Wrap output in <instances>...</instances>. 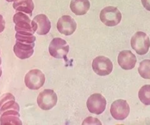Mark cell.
<instances>
[{
  "instance_id": "1",
  "label": "cell",
  "mask_w": 150,
  "mask_h": 125,
  "mask_svg": "<svg viewBox=\"0 0 150 125\" xmlns=\"http://www.w3.org/2000/svg\"><path fill=\"white\" fill-rule=\"evenodd\" d=\"M99 18L105 25L108 27H115L121 22L122 16L116 7L108 6L101 11Z\"/></svg>"
},
{
  "instance_id": "2",
  "label": "cell",
  "mask_w": 150,
  "mask_h": 125,
  "mask_svg": "<svg viewBox=\"0 0 150 125\" xmlns=\"http://www.w3.org/2000/svg\"><path fill=\"white\" fill-rule=\"evenodd\" d=\"M131 47L139 55L146 54L150 47V39L144 32H137L131 38Z\"/></svg>"
},
{
  "instance_id": "3",
  "label": "cell",
  "mask_w": 150,
  "mask_h": 125,
  "mask_svg": "<svg viewBox=\"0 0 150 125\" xmlns=\"http://www.w3.org/2000/svg\"><path fill=\"white\" fill-rule=\"evenodd\" d=\"M57 102V96L55 92L52 89H45L38 96V105L41 110H51L56 105Z\"/></svg>"
},
{
  "instance_id": "4",
  "label": "cell",
  "mask_w": 150,
  "mask_h": 125,
  "mask_svg": "<svg viewBox=\"0 0 150 125\" xmlns=\"http://www.w3.org/2000/svg\"><path fill=\"white\" fill-rule=\"evenodd\" d=\"M49 52L52 57L66 60V56L69 52V46L61 38H54L50 42Z\"/></svg>"
},
{
  "instance_id": "5",
  "label": "cell",
  "mask_w": 150,
  "mask_h": 125,
  "mask_svg": "<svg viewBox=\"0 0 150 125\" xmlns=\"http://www.w3.org/2000/svg\"><path fill=\"white\" fill-rule=\"evenodd\" d=\"M45 75L39 69L30 70L24 77L26 86L30 90H38L45 83Z\"/></svg>"
},
{
  "instance_id": "6",
  "label": "cell",
  "mask_w": 150,
  "mask_h": 125,
  "mask_svg": "<svg viewBox=\"0 0 150 125\" xmlns=\"http://www.w3.org/2000/svg\"><path fill=\"white\" fill-rule=\"evenodd\" d=\"M92 69L99 76H107L110 74L113 69L112 63L108 57L98 56L92 62Z\"/></svg>"
},
{
  "instance_id": "7",
  "label": "cell",
  "mask_w": 150,
  "mask_h": 125,
  "mask_svg": "<svg viewBox=\"0 0 150 125\" xmlns=\"http://www.w3.org/2000/svg\"><path fill=\"white\" fill-rule=\"evenodd\" d=\"M87 107L89 112L96 115L102 114L105 111L107 101L100 93H93L87 100Z\"/></svg>"
},
{
  "instance_id": "8",
  "label": "cell",
  "mask_w": 150,
  "mask_h": 125,
  "mask_svg": "<svg viewBox=\"0 0 150 125\" xmlns=\"http://www.w3.org/2000/svg\"><path fill=\"white\" fill-rule=\"evenodd\" d=\"M110 111L113 119L121 121L129 116L130 109L126 100H118L112 103Z\"/></svg>"
},
{
  "instance_id": "9",
  "label": "cell",
  "mask_w": 150,
  "mask_h": 125,
  "mask_svg": "<svg viewBox=\"0 0 150 125\" xmlns=\"http://www.w3.org/2000/svg\"><path fill=\"white\" fill-rule=\"evenodd\" d=\"M31 24L33 31L39 35H47L52 27L50 19L44 14H39L34 17Z\"/></svg>"
},
{
  "instance_id": "10",
  "label": "cell",
  "mask_w": 150,
  "mask_h": 125,
  "mask_svg": "<svg viewBox=\"0 0 150 125\" xmlns=\"http://www.w3.org/2000/svg\"><path fill=\"white\" fill-rule=\"evenodd\" d=\"M13 22L16 24V32H28L34 34L30 17L23 12H17L13 16Z\"/></svg>"
},
{
  "instance_id": "11",
  "label": "cell",
  "mask_w": 150,
  "mask_h": 125,
  "mask_svg": "<svg viewBox=\"0 0 150 125\" xmlns=\"http://www.w3.org/2000/svg\"><path fill=\"white\" fill-rule=\"evenodd\" d=\"M57 28L60 33L65 35H71L77 29V23L70 16L65 15L58 19Z\"/></svg>"
},
{
  "instance_id": "12",
  "label": "cell",
  "mask_w": 150,
  "mask_h": 125,
  "mask_svg": "<svg viewBox=\"0 0 150 125\" xmlns=\"http://www.w3.org/2000/svg\"><path fill=\"white\" fill-rule=\"evenodd\" d=\"M136 62V57L129 50H124L119 52L118 56V64L123 69H132L135 66Z\"/></svg>"
},
{
  "instance_id": "13",
  "label": "cell",
  "mask_w": 150,
  "mask_h": 125,
  "mask_svg": "<svg viewBox=\"0 0 150 125\" xmlns=\"http://www.w3.org/2000/svg\"><path fill=\"white\" fill-rule=\"evenodd\" d=\"M35 43L33 44H25V43L16 41L13 47V52L16 56L21 60L30 58L34 53Z\"/></svg>"
},
{
  "instance_id": "14",
  "label": "cell",
  "mask_w": 150,
  "mask_h": 125,
  "mask_svg": "<svg viewBox=\"0 0 150 125\" xmlns=\"http://www.w3.org/2000/svg\"><path fill=\"white\" fill-rule=\"evenodd\" d=\"M20 114L16 110H8L3 112L0 117V124L2 125H21Z\"/></svg>"
},
{
  "instance_id": "15",
  "label": "cell",
  "mask_w": 150,
  "mask_h": 125,
  "mask_svg": "<svg viewBox=\"0 0 150 125\" xmlns=\"http://www.w3.org/2000/svg\"><path fill=\"white\" fill-rule=\"evenodd\" d=\"M90 6L89 0H71L70 3L71 11L77 16H83L87 13Z\"/></svg>"
},
{
  "instance_id": "16",
  "label": "cell",
  "mask_w": 150,
  "mask_h": 125,
  "mask_svg": "<svg viewBox=\"0 0 150 125\" xmlns=\"http://www.w3.org/2000/svg\"><path fill=\"white\" fill-rule=\"evenodd\" d=\"M13 7L17 12H23L31 16L35 5L33 0H15Z\"/></svg>"
},
{
  "instance_id": "17",
  "label": "cell",
  "mask_w": 150,
  "mask_h": 125,
  "mask_svg": "<svg viewBox=\"0 0 150 125\" xmlns=\"http://www.w3.org/2000/svg\"><path fill=\"white\" fill-rule=\"evenodd\" d=\"M140 101L145 105H150V85H145L138 92Z\"/></svg>"
},
{
  "instance_id": "18",
  "label": "cell",
  "mask_w": 150,
  "mask_h": 125,
  "mask_svg": "<svg viewBox=\"0 0 150 125\" xmlns=\"http://www.w3.org/2000/svg\"><path fill=\"white\" fill-rule=\"evenodd\" d=\"M138 73L141 77L150 80V60H144L140 63Z\"/></svg>"
},
{
  "instance_id": "19",
  "label": "cell",
  "mask_w": 150,
  "mask_h": 125,
  "mask_svg": "<svg viewBox=\"0 0 150 125\" xmlns=\"http://www.w3.org/2000/svg\"><path fill=\"white\" fill-rule=\"evenodd\" d=\"M15 37L16 41L25 43V44H33L36 40L34 35H25V34H20L18 32L16 33Z\"/></svg>"
},
{
  "instance_id": "20",
  "label": "cell",
  "mask_w": 150,
  "mask_h": 125,
  "mask_svg": "<svg viewBox=\"0 0 150 125\" xmlns=\"http://www.w3.org/2000/svg\"><path fill=\"white\" fill-rule=\"evenodd\" d=\"M8 110H16L17 111H19L20 107L18 103L16 102V100H10L8 102L4 104L0 108V114H2L3 112Z\"/></svg>"
},
{
  "instance_id": "21",
  "label": "cell",
  "mask_w": 150,
  "mask_h": 125,
  "mask_svg": "<svg viewBox=\"0 0 150 125\" xmlns=\"http://www.w3.org/2000/svg\"><path fill=\"white\" fill-rule=\"evenodd\" d=\"M10 100H16L15 97L11 93H6L3 94L2 97H0V108L4 104L8 102Z\"/></svg>"
},
{
  "instance_id": "22",
  "label": "cell",
  "mask_w": 150,
  "mask_h": 125,
  "mask_svg": "<svg viewBox=\"0 0 150 125\" xmlns=\"http://www.w3.org/2000/svg\"><path fill=\"white\" fill-rule=\"evenodd\" d=\"M5 28V21L3 16L0 14V33L4 31Z\"/></svg>"
},
{
  "instance_id": "23",
  "label": "cell",
  "mask_w": 150,
  "mask_h": 125,
  "mask_svg": "<svg viewBox=\"0 0 150 125\" xmlns=\"http://www.w3.org/2000/svg\"><path fill=\"white\" fill-rule=\"evenodd\" d=\"M144 8L147 11H150V0H141Z\"/></svg>"
},
{
  "instance_id": "24",
  "label": "cell",
  "mask_w": 150,
  "mask_h": 125,
  "mask_svg": "<svg viewBox=\"0 0 150 125\" xmlns=\"http://www.w3.org/2000/svg\"><path fill=\"white\" fill-rule=\"evenodd\" d=\"M2 74V69L0 68V77H1Z\"/></svg>"
},
{
  "instance_id": "25",
  "label": "cell",
  "mask_w": 150,
  "mask_h": 125,
  "mask_svg": "<svg viewBox=\"0 0 150 125\" xmlns=\"http://www.w3.org/2000/svg\"><path fill=\"white\" fill-rule=\"evenodd\" d=\"M6 1L8 2H14L15 0H6Z\"/></svg>"
},
{
  "instance_id": "26",
  "label": "cell",
  "mask_w": 150,
  "mask_h": 125,
  "mask_svg": "<svg viewBox=\"0 0 150 125\" xmlns=\"http://www.w3.org/2000/svg\"><path fill=\"white\" fill-rule=\"evenodd\" d=\"M1 64H2V58L0 57V66H1Z\"/></svg>"
}]
</instances>
